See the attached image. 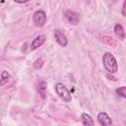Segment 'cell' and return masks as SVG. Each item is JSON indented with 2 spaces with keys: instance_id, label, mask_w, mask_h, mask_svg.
<instances>
[{
  "instance_id": "6da1fadb",
  "label": "cell",
  "mask_w": 126,
  "mask_h": 126,
  "mask_svg": "<svg viewBox=\"0 0 126 126\" xmlns=\"http://www.w3.org/2000/svg\"><path fill=\"white\" fill-rule=\"evenodd\" d=\"M102 63H103L104 68L109 73H116L117 72V70H118L117 61L111 53H109V52L104 53V55L102 56Z\"/></svg>"
},
{
  "instance_id": "7a4b0ae2",
  "label": "cell",
  "mask_w": 126,
  "mask_h": 126,
  "mask_svg": "<svg viewBox=\"0 0 126 126\" xmlns=\"http://www.w3.org/2000/svg\"><path fill=\"white\" fill-rule=\"evenodd\" d=\"M55 91L56 94L66 102L71 101L72 97H71V94L69 93V91L67 90V88L62 84V83H57L55 85Z\"/></svg>"
},
{
  "instance_id": "3957f363",
  "label": "cell",
  "mask_w": 126,
  "mask_h": 126,
  "mask_svg": "<svg viewBox=\"0 0 126 126\" xmlns=\"http://www.w3.org/2000/svg\"><path fill=\"white\" fill-rule=\"evenodd\" d=\"M32 21H33V23H34V25L36 27H39V28L43 27L45 25V23H46V15H45V13L43 11H41V10L36 11L32 16Z\"/></svg>"
},
{
  "instance_id": "277c9868",
  "label": "cell",
  "mask_w": 126,
  "mask_h": 126,
  "mask_svg": "<svg viewBox=\"0 0 126 126\" xmlns=\"http://www.w3.org/2000/svg\"><path fill=\"white\" fill-rule=\"evenodd\" d=\"M64 17L67 20V22L72 24V25H77L79 23V20H80L79 14L74 12V11H71V10L65 11L64 12Z\"/></svg>"
},
{
  "instance_id": "5b68a950",
  "label": "cell",
  "mask_w": 126,
  "mask_h": 126,
  "mask_svg": "<svg viewBox=\"0 0 126 126\" xmlns=\"http://www.w3.org/2000/svg\"><path fill=\"white\" fill-rule=\"evenodd\" d=\"M54 37H55V39H56V41L58 42L59 45H61V46H63V47L67 46V44H68L67 37L65 36V34H64L61 31L55 30V31H54Z\"/></svg>"
},
{
  "instance_id": "8992f818",
  "label": "cell",
  "mask_w": 126,
  "mask_h": 126,
  "mask_svg": "<svg viewBox=\"0 0 126 126\" xmlns=\"http://www.w3.org/2000/svg\"><path fill=\"white\" fill-rule=\"evenodd\" d=\"M97 121L101 126H111L112 120L105 112H99L97 115Z\"/></svg>"
},
{
  "instance_id": "52a82bcc",
  "label": "cell",
  "mask_w": 126,
  "mask_h": 126,
  "mask_svg": "<svg viewBox=\"0 0 126 126\" xmlns=\"http://www.w3.org/2000/svg\"><path fill=\"white\" fill-rule=\"evenodd\" d=\"M45 38H46V37H45V35H43V34H40V35L36 36V37L32 41L31 49H32V50H34V49H36L37 47L41 46V45L44 43Z\"/></svg>"
},
{
  "instance_id": "ba28073f",
  "label": "cell",
  "mask_w": 126,
  "mask_h": 126,
  "mask_svg": "<svg viewBox=\"0 0 126 126\" xmlns=\"http://www.w3.org/2000/svg\"><path fill=\"white\" fill-rule=\"evenodd\" d=\"M114 32L118 36V38L120 40H124L125 39V32H124L123 27L120 24H116L114 26Z\"/></svg>"
},
{
  "instance_id": "9c48e42d",
  "label": "cell",
  "mask_w": 126,
  "mask_h": 126,
  "mask_svg": "<svg viewBox=\"0 0 126 126\" xmlns=\"http://www.w3.org/2000/svg\"><path fill=\"white\" fill-rule=\"evenodd\" d=\"M82 121H83L84 126H94L93 118L88 113H83L82 114Z\"/></svg>"
},
{
  "instance_id": "30bf717a",
  "label": "cell",
  "mask_w": 126,
  "mask_h": 126,
  "mask_svg": "<svg viewBox=\"0 0 126 126\" xmlns=\"http://www.w3.org/2000/svg\"><path fill=\"white\" fill-rule=\"evenodd\" d=\"M116 94L122 97H126V88L125 87H120L116 90Z\"/></svg>"
},
{
  "instance_id": "8fae6325",
  "label": "cell",
  "mask_w": 126,
  "mask_h": 126,
  "mask_svg": "<svg viewBox=\"0 0 126 126\" xmlns=\"http://www.w3.org/2000/svg\"><path fill=\"white\" fill-rule=\"evenodd\" d=\"M42 65H43V60H42L41 58L35 60V62L33 63V66H34L35 69H40V68L42 67Z\"/></svg>"
},
{
  "instance_id": "7c38bea8",
  "label": "cell",
  "mask_w": 126,
  "mask_h": 126,
  "mask_svg": "<svg viewBox=\"0 0 126 126\" xmlns=\"http://www.w3.org/2000/svg\"><path fill=\"white\" fill-rule=\"evenodd\" d=\"M1 78L4 79V80H8V78H10V75L7 71H2L1 73Z\"/></svg>"
},
{
  "instance_id": "4fadbf2b",
  "label": "cell",
  "mask_w": 126,
  "mask_h": 126,
  "mask_svg": "<svg viewBox=\"0 0 126 126\" xmlns=\"http://www.w3.org/2000/svg\"><path fill=\"white\" fill-rule=\"evenodd\" d=\"M122 15L123 17L126 16V1L123 2V7H122Z\"/></svg>"
},
{
  "instance_id": "5bb4252c",
  "label": "cell",
  "mask_w": 126,
  "mask_h": 126,
  "mask_svg": "<svg viewBox=\"0 0 126 126\" xmlns=\"http://www.w3.org/2000/svg\"><path fill=\"white\" fill-rule=\"evenodd\" d=\"M7 81H8V80H4V79H1V80H0V86H4V85L7 83Z\"/></svg>"
}]
</instances>
